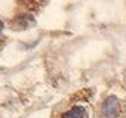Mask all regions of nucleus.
Instances as JSON below:
<instances>
[{
  "mask_svg": "<svg viewBox=\"0 0 126 118\" xmlns=\"http://www.w3.org/2000/svg\"><path fill=\"white\" fill-rule=\"evenodd\" d=\"M101 112L105 118H117L120 114V103H119L117 97H114V96L107 97L101 106Z\"/></svg>",
  "mask_w": 126,
  "mask_h": 118,
  "instance_id": "obj_1",
  "label": "nucleus"
},
{
  "mask_svg": "<svg viewBox=\"0 0 126 118\" xmlns=\"http://www.w3.org/2000/svg\"><path fill=\"white\" fill-rule=\"evenodd\" d=\"M11 25L15 30H24V28H28V27L34 25V18L30 16V15H19L12 21Z\"/></svg>",
  "mask_w": 126,
  "mask_h": 118,
  "instance_id": "obj_2",
  "label": "nucleus"
},
{
  "mask_svg": "<svg viewBox=\"0 0 126 118\" xmlns=\"http://www.w3.org/2000/svg\"><path fill=\"white\" fill-rule=\"evenodd\" d=\"M85 117H86V109L83 106H73L65 114H62V118H85Z\"/></svg>",
  "mask_w": 126,
  "mask_h": 118,
  "instance_id": "obj_3",
  "label": "nucleus"
},
{
  "mask_svg": "<svg viewBox=\"0 0 126 118\" xmlns=\"http://www.w3.org/2000/svg\"><path fill=\"white\" fill-rule=\"evenodd\" d=\"M2 30H3V22L0 21V31H2Z\"/></svg>",
  "mask_w": 126,
  "mask_h": 118,
  "instance_id": "obj_4",
  "label": "nucleus"
}]
</instances>
